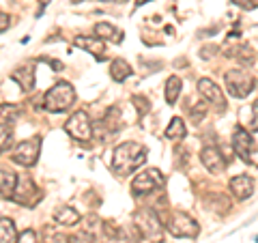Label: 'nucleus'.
<instances>
[{"label":"nucleus","mask_w":258,"mask_h":243,"mask_svg":"<svg viewBox=\"0 0 258 243\" xmlns=\"http://www.w3.org/2000/svg\"><path fill=\"white\" fill-rule=\"evenodd\" d=\"M11 140H13V134L7 125H0V153H5L7 149L11 147Z\"/></svg>","instance_id":"obj_26"},{"label":"nucleus","mask_w":258,"mask_h":243,"mask_svg":"<svg viewBox=\"0 0 258 243\" xmlns=\"http://www.w3.org/2000/svg\"><path fill=\"white\" fill-rule=\"evenodd\" d=\"M198 93L205 97V99L211 103V106H215L220 112L226 110V97L222 93V88L217 86L213 80H209V78H200L198 80Z\"/></svg>","instance_id":"obj_10"},{"label":"nucleus","mask_w":258,"mask_h":243,"mask_svg":"<svg viewBox=\"0 0 258 243\" xmlns=\"http://www.w3.org/2000/svg\"><path fill=\"white\" fill-rule=\"evenodd\" d=\"M252 134L247 132L243 127H235V132H232V149H235L237 155L243 159V161H249V153H252Z\"/></svg>","instance_id":"obj_12"},{"label":"nucleus","mask_w":258,"mask_h":243,"mask_svg":"<svg viewBox=\"0 0 258 243\" xmlns=\"http://www.w3.org/2000/svg\"><path fill=\"white\" fill-rule=\"evenodd\" d=\"M18 243H37V232L35 230H24L18 234Z\"/></svg>","instance_id":"obj_29"},{"label":"nucleus","mask_w":258,"mask_h":243,"mask_svg":"<svg viewBox=\"0 0 258 243\" xmlns=\"http://www.w3.org/2000/svg\"><path fill=\"white\" fill-rule=\"evenodd\" d=\"M134 71H132V65H129L125 58H114L110 65V76L114 82H125V80L132 76Z\"/></svg>","instance_id":"obj_17"},{"label":"nucleus","mask_w":258,"mask_h":243,"mask_svg":"<svg viewBox=\"0 0 258 243\" xmlns=\"http://www.w3.org/2000/svg\"><path fill=\"white\" fill-rule=\"evenodd\" d=\"M64 132H67L74 140L78 142H91L93 140V123H91V116L86 114L84 110H78L69 116V120L64 123Z\"/></svg>","instance_id":"obj_6"},{"label":"nucleus","mask_w":258,"mask_h":243,"mask_svg":"<svg viewBox=\"0 0 258 243\" xmlns=\"http://www.w3.org/2000/svg\"><path fill=\"white\" fill-rule=\"evenodd\" d=\"M39 155H41V138L32 136L28 140H22L18 147H15L11 161L22 168H32L39 161Z\"/></svg>","instance_id":"obj_5"},{"label":"nucleus","mask_w":258,"mask_h":243,"mask_svg":"<svg viewBox=\"0 0 258 243\" xmlns=\"http://www.w3.org/2000/svg\"><path fill=\"white\" fill-rule=\"evenodd\" d=\"M9 24H11V18L7 13H0V32L9 28Z\"/></svg>","instance_id":"obj_32"},{"label":"nucleus","mask_w":258,"mask_h":243,"mask_svg":"<svg viewBox=\"0 0 258 243\" xmlns=\"http://www.w3.org/2000/svg\"><path fill=\"white\" fill-rule=\"evenodd\" d=\"M0 243H18V230L9 217H0Z\"/></svg>","instance_id":"obj_21"},{"label":"nucleus","mask_w":258,"mask_h":243,"mask_svg":"<svg viewBox=\"0 0 258 243\" xmlns=\"http://www.w3.org/2000/svg\"><path fill=\"white\" fill-rule=\"evenodd\" d=\"M132 101L136 103V108H138V116H140V118H142V116H144V114H147V112L151 110V103H149V99H147V97H140V95H136Z\"/></svg>","instance_id":"obj_28"},{"label":"nucleus","mask_w":258,"mask_h":243,"mask_svg":"<svg viewBox=\"0 0 258 243\" xmlns=\"http://www.w3.org/2000/svg\"><path fill=\"white\" fill-rule=\"evenodd\" d=\"M95 37H99L101 41L120 43L123 41V30H118L116 26H112V24H108V22H97L95 24Z\"/></svg>","instance_id":"obj_16"},{"label":"nucleus","mask_w":258,"mask_h":243,"mask_svg":"<svg viewBox=\"0 0 258 243\" xmlns=\"http://www.w3.org/2000/svg\"><path fill=\"white\" fill-rule=\"evenodd\" d=\"M228 190L237 200H247L254 194V181L249 179L247 174H237L230 179Z\"/></svg>","instance_id":"obj_13"},{"label":"nucleus","mask_w":258,"mask_h":243,"mask_svg":"<svg viewBox=\"0 0 258 243\" xmlns=\"http://www.w3.org/2000/svg\"><path fill=\"white\" fill-rule=\"evenodd\" d=\"M200 161H203V166L211 174H220L226 170V157L220 153V149H215V147H205L200 151Z\"/></svg>","instance_id":"obj_11"},{"label":"nucleus","mask_w":258,"mask_h":243,"mask_svg":"<svg viewBox=\"0 0 258 243\" xmlns=\"http://www.w3.org/2000/svg\"><path fill=\"white\" fill-rule=\"evenodd\" d=\"M159 188H164V174L159 172L157 168H147L142 170L140 174L134 176L132 181V192L136 196H142V194H151Z\"/></svg>","instance_id":"obj_8"},{"label":"nucleus","mask_w":258,"mask_h":243,"mask_svg":"<svg viewBox=\"0 0 258 243\" xmlns=\"http://www.w3.org/2000/svg\"><path fill=\"white\" fill-rule=\"evenodd\" d=\"M18 118H20V106H15V103H0V125L9 127Z\"/></svg>","instance_id":"obj_23"},{"label":"nucleus","mask_w":258,"mask_h":243,"mask_svg":"<svg viewBox=\"0 0 258 243\" xmlns=\"http://www.w3.org/2000/svg\"><path fill=\"white\" fill-rule=\"evenodd\" d=\"M224 80H226V91H228V95L235 97V99H245L256 86L254 76L247 74V71H243V69L226 71Z\"/></svg>","instance_id":"obj_4"},{"label":"nucleus","mask_w":258,"mask_h":243,"mask_svg":"<svg viewBox=\"0 0 258 243\" xmlns=\"http://www.w3.org/2000/svg\"><path fill=\"white\" fill-rule=\"evenodd\" d=\"M252 123H254V129H258V101L254 103V108H252Z\"/></svg>","instance_id":"obj_33"},{"label":"nucleus","mask_w":258,"mask_h":243,"mask_svg":"<svg viewBox=\"0 0 258 243\" xmlns=\"http://www.w3.org/2000/svg\"><path fill=\"white\" fill-rule=\"evenodd\" d=\"M149 157V149L140 142H123L118 144L112 153V170L116 174L125 176L134 172L136 168H140Z\"/></svg>","instance_id":"obj_1"},{"label":"nucleus","mask_w":258,"mask_h":243,"mask_svg":"<svg viewBox=\"0 0 258 243\" xmlns=\"http://www.w3.org/2000/svg\"><path fill=\"white\" fill-rule=\"evenodd\" d=\"M15 185H18V174L11 170H0V196L11 198Z\"/></svg>","instance_id":"obj_19"},{"label":"nucleus","mask_w":258,"mask_h":243,"mask_svg":"<svg viewBox=\"0 0 258 243\" xmlns=\"http://www.w3.org/2000/svg\"><path fill=\"white\" fill-rule=\"evenodd\" d=\"M164 136L168 138V140H183V138L187 136V127H185L183 118L174 116V118L170 120V123H168V127H166Z\"/></svg>","instance_id":"obj_20"},{"label":"nucleus","mask_w":258,"mask_h":243,"mask_svg":"<svg viewBox=\"0 0 258 243\" xmlns=\"http://www.w3.org/2000/svg\"><path fill=\"white\" fill-rule=\"evenodd\" d=\"M54 220L58 222L60 226H76L82 217H80V213L76 211L74 207H58L54 211Z\"/></svg>","instance_id":"obj_18"},{"label":"nucleus","mask_w":258,"mask_h":243,"mask_svg":"<svg viewBox=\"0 0 258 243\" xmlns=\"http://www.w3.org/2000/svg\"><path fill=\"white\" fill-rule=\"evenodd\" d=\"M205 114H207V103H205V101L194 103V108L189 110V116H191L194 123H200V120L205 118Z\"/></svg>","instance_id":"obj_27"},{"label":"nucleus","mask_w":258,"mask_h":243,"mask_svg":"<svg viewBox=\"0 0 258 243\" xmlns=\"http://www.w3.org/2000/svg\"><path fill=\"white\" fill-rule=\"evenodd\" d=\"M103 230H106L108 239H112V241H125V239L129 237V232H127V230H123L120 226L112 224V222H103Z\"/></svg>","instance_id":"obj_25"},{"label":"nucleus","mask_w":258,"mask_h":243,"mask_svg":"<svg viewBox=\"0 0 258 243\" xmlns=\"http://www.w3.org/2000/svg\"><path fill=\"white\" fill-rule=\"evenodd\" d=\"M181 88H183L181 78L170 76L166 80V101H168V106H174L176 103V99H179V95H181Z\"/></svg>","instance_id":"obj_22"},{"label":"nucleus","mask_w":258,"mask_h":243,"mask_svg":"<svg viewBox=\"0 0 258 243\" xmlns=\"http://www.w3.org/2000/svg\"><path fill=\"white\" fill-rule=\"evenodd\" d=\"M11 80L13 82H18L22 91H32L35 88V67L32 65H22L11 74Z\"/></svg>","instance_id":"obj_14"},{"label":"nucleus","mask_w":258,"mask_h":243,"mask_svg":"<svg viewBox=\"0 0 258 243\" xmlns=\"http://www.w3.org/2000/svg\"><path fill=\"white\" fill-rule=\"evenodd\" d=\"M71 241H74V243H95V237L91 232H80L78 237H74Z\"/></svg>","instance_id":"obj_31"},{"label":"nucleus","mask_w":258,"mask_h":243,"mask_svg":"<svg viewBox=\"0 0 258 243\" xmlns=\"http://www.w3.org/2000/svg\"><path fill=\"white\" fill-rule=\"evenodd\" d=\"M237 7H241V9H245V11H249V9H256L258 7V0H232Z\"/></svg>","instance_id":"obj_30"},{"label":"nucleus","mask_w":258,"mask_h":243,"mask_svg":"<svg viewBox=\"0 0 258 243\" xmlns=\"http://www.w3.org/2000/svg\"><path fill=\"white\" fill-rule=\"evenodd\" d=\"M112 3H123V0H112Z\"/></svg>","instance_id":"obj_35"},{"label":"nucleus","mask_w":258,"mask_h":243,"mask_svg":"<svg viewBox=\"0 0 258 243\" xmlns=\"http://www.w3.org/2000/svg\"><path fill=\"white\" fill-rule=\"evenodd\" d=\"M39 198H41V192H39L35 181H32L30 176H26V174H20L11 200L18 202V205H24V207H35Z\"/></svg>","instance_id":"obj_9"},{"label":"nucleus","mask_w":258,"mask_h":243,"mask_svg":"<svg viewBox=\"0 0 258 243\" xmlns=\"http://www.w3.org/2000/svg\"><path fill=\"white\" fill-rule=\"evenodd\" d=\"M230 58H235V60H239V63H243V65H252L254 63V54H252V50H249L247 45H239V47H235V50H230Z\"/></svg>","instance_id":"obj_24"},{"label":"nucleus","mask_w":258,"mask_h":243,"mask_svg":"<svg viewBox=\"0 0 258 243\" xmlns=\"http://www.w3.org/2000/svg\"><path fill=\"white\" fill-rule=\"evenodd\" d=\"M166 228L170 234H174V237H179V239H194V237H198V222L194 220V217H189L185 211H174L170 215V220L166 222Z\"/></svg>","instance_id":"obj_7"},{"label":"nucleus","mask_w":258,"mask_h":243,"mask_svg":"<svg viewBox=\"0 0 258 243\" xmlns=\"http://www.w3.org/2000/svg\"><path fill=\"white\" fill-rule=\"evenodd\" d=\"M134 228L138 230L140 239L149 243L164 241V224H161V220L153 209H138L134 213Z\"/></svg>","instance_id":"obj_2"},{"label":"nucleus","mask_w":258,"mask_h":243,"mask_svg":"<svg viewBox=\"0 0 258 243\" xmlns=\"http://www.w3.org/2000/svg\"><path fill=\"white\" fill-rule=\"evenodd\" d=\"M74 45L78 47H82V50H86L88 54H93L97 56V58H103V41L99 37H84V35H80L74 39Z\"/></svg>","instance_id":"obj_15"},{"label":"nucleus","mask_w":258,"mask_h":243,"mask_svg":"<svg viewBox=\"0 0 258 243\" xmlns=\"http://www.w3.org/2000/svg\"><path fill=\"white\" fill-rule=\"evenodd\" d=\"M256 243H258V237H256Z\"/></svg>","instance_id":"obj_36"},{"label":"nucleus","mask_w":258,"mask_h":243,"mask_svg":"<svg viewBox=\"0 0 258 243\" xmlns=\"http://www.w3.org/2000/svg\"><path fill=\"white\" fill-rule=\"evenodd\" d=\"M74 103H76V91H74V86H71L69 82L54 84L43 97V108L47 112H54V114L69 110Z\"/></svg>","instance_id":"obj_3"},{"label":"nucleus","mask_w":258,"mask_h":243,"mask_svg":"<svg viewBox=\"0 0 258 243\" xmlns=\"http://www.w3.org/2000/svg\"><path fill=\"white\" fill-rule=\"evenodd\" d=\"M147 3H151V0H138V3H136V7H144Z\"/></svg>","instance_id":"obj_34"}]
</instances>
